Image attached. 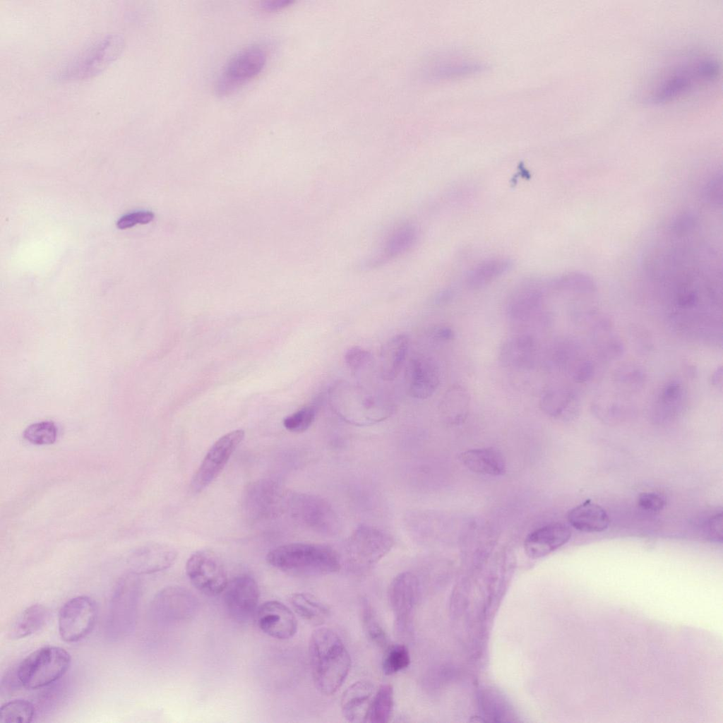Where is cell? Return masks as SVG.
<instances>
[{"instance_id":"7c38bea8","label":"cell","mask_w":723,"mask_h":723,"mask_svg":"<svg viewBox=\"0 0 723 723\" xmlns=\"http://www.w3.org/2000/svg\"><path fill=\"white\" fill-rule=\"evenodd\" d=\"M244 437V431L237 429L213 444L192 477L191 489L194 493L203 490L220 474Z\"/></svg>"},{"instance_id":"bcb514c9","label":"cell","mask_w":723,"mask_h":723,"mask_svg":"<svg viewBox=\"0 0 723 723\" xmlns=\"http://www.w3.org/2000/svg\"><path fill=\"white\" fill-rule=\"evenodd\" d=\"M433 337L441 341L452 340L455 337V333L448 326L441 325L434 329L432 331Z\"/></svg>"},{"instance_id":"d4e9b609","label":"cell","mask_w":723,"mask_h":723,"mask_svg":"<svg viewBox=\"0 0 723 723\" xmlns=\"http://www.w3.org/2000/svg\"><path fill=\"white\" fill-rule=\"evenodd\" d=\"M539 405L541 410L549 417L568 420L578 412L579 399L572 389L552 388L542 394Z\"/></svg>"},{"instance_id":"1f68e13d","label":"cell","mask_w":723,"mask_h":723,"mask_svg":"<svg viewBox=\"0 0 723 723\" xmlns=\"http://www.w3.org/2000/svg\"><path fill=\"white\" fill-rule=\"evenodd\" d=\"M50 619V611L42 604H32L25 609L13 621L9 630L12 639L28 637L42 628Z\"/></svg>"},{"instance_id":"ffe728a7","label":"cell","mask_w":723,"mask_h":723,"mask_svg":"<svg viewBox=\"0 0 723 723\" xmlns=\"http://www.w3.org/2000/svg\"><path fill=\"white\" fill-rule=\"evenodd\" d=\"M177 557L176 549L167 544L150 543L136 549L128 557L131 573L150 574L164 570L173 565Z\"/></svg>"},{"instance_id":"cb8c5ba5","label":"cell","mask_w":723,"mask_h":723,"mask_svg":"<svg viewBox=\"0 0 723 723\" xmlns=\"http://www.w3.org/2000/svg\"><path fill=\"white\" fill-rule=\"evenodd\" d=\"M374 694L373 684L367 681L352 683L345 690L341 698L343 717L350 722H366Z\"/></svg>"},{"instance_id":"ac0fdd59","label":"cell","mask_w":723,"mask_h":723,"mask_svg":"<svg viewBox=\"0 0 723 723\" xmlns=\"http://www.w3.org/2000/svg\"><path fill=\"white\" fill-rule=\"evenodd\" d=\"M256 619L258 628L264 633L277 640L289 639L297 631L294 614L278 601H267L258 607Z\"/></svg>"},{"instance_id":"8992f818","label":"cell","mask_w":723,"mask_h":723,"mask_svg":"<svg viewBox=\"0 0 723 723\" xmlns=\"http://www.w3.org/2000/svg\"><path fill=\"white\" fill-rule=\"evenodd\" d=\"M138 575L129 573L116 584L109 602L106 634L112 640L129 636L136 623L141 581Z\"/></svg>"},{"instance_id":"ba28073f","label":"cell","mask_w":723,"mask_h":723,"mask_svg":"<svg viewBox=\"0 0 723 723\" xmlns=\"http://www.w3.org/2000/svg\"><path fill=\"white\" fill-rule=\"evenodd\" d=\"M267 61L265 50L260 46L246 47L232 56L217 78L215 90L220 97L232 94L261 72Z\"/></svg>"},{"instance_id":"60d3db41","label":"cell","mask_w":723,"mask_h":723,"mask_svg":"<svg viewBox=\"0 0 723 723\" xmlns=\"http://www.w3.org/2000/svg\"><path fill=\"white\" fill-rule=\"evenodd\" d=\"M345 361L350 371L357 374L371 365L372 355L361 347H352L345 352Z\"/></svg>"},{"instance_id":"f6af8a7d","label":"cell","mask_w":723,"mask_h":723,"mask_svg":"<svg viewBox=\"0 0 723 723\" xmlns=\"http://www.w3.org/2000/svg\"><path fill=\"white\" fill-rule=\"evenodd\" d=\"M292 4L290 0H264L260 4L262 10L273 12L281 10Z\"/></svg>"},{"instance_id":"8d00e7d4","label":"cell","mask_w":723,"mask_h":723,"mask_svg":"<svg viewBox=\"0 0 723 723\" xmlns=\"http://www.w3.org/2000/svg\"><path fill=\"white\" fill-rule=\"evenodd\" d=\"M35 707L26 700H14L4 704L0 708V722L2 723H28L32 721Z\"/></svg>"},{"instance_id":"f35d334b","label":"cell","mask_w":723,"mask_h":723,"mask_svg":"<svg viewBox=\"0 0 723 723\" xmlns=\"http://www.w3.org/2000/svg\"><path fill=\"white\" fill-rule=\"evenodd\" d=\"M57 433L54 422L44 421L28 426L23 432V437L35 445H49L56 441Z\"/></svg>"},{"instance_id":"603a6c76","label":"cell","mask_w":723,"mask_h":723,"mask_svg":"<svg viewBox=\"0 0 723 723\" xmlns=\"http://www.w3.org/2000/svg\"><path fill=\"white\" fill-rule=\"evenodd\" d=\"M686 390L681 381L667 382L658 392L652 406V419L657 422L671 421L683 412L686 402Z\"/></svg>"},{"instance_id":"d6a6232c","label":"cell","mask_w":723,"mask_h":723,"mask_svg":"<svg viewBox=\"0 0 723 723\" xmlns=\"http://www.w3.org/2000/svg\"><path fill=\"white\" fill-rule=\"evenodd\" d=\"M290 603L299 616L313 626L322 625L330 616L328 607L308 593L293 594Z\"/></svg>"},{"instance_id":"5bb4252c","label":"cell","mask_w":723,"mask_h":723,"mask_svg":"<svg viewBox=\"0 0 723 723\" xmlns=\"http://www.w3.org/2000/svg\"><path fill=\"white\" fill-rule=\"evenodd\" d=\"M196 598L181 587H167L153 598L150 611L153 618L160 623L188 621L198 610Z\"/></svg>"},{"instance_id":"f1b7e54d","label":"cell","mask_w":723,"mask_h":723,"mask_svg":"<svg viewBox=\"0 0 723 723\" xmlns=\"http://www.w3.org/2000/svg\"><path fill=\"white\" fill-rule=\"evenodd\" d=\"M461 460L470 470L482 474L498 476L506 470L502 455L494 448L468 450L461 454Z\"/></svg>"},{"instance_id":"52a82bcc","label":"cell","mask_w":723,"mask_h":723,"mask_svg":"<svg viewBox=\"0 0 723 723\" xmlns=\"http://www.w3.org/2000/svg\"><path fill=\"white\" fill-rule=\"evenodd\" d=\"M124 47L119 35H109L92 44L71 60L59 73L66 80L89 78L101 73L114 62Z\"/></svg>"},{"instance_id":"3957f363","label":"cell","mask_w":723,"mask_h":723,"mask_svg":"<svg viewBox=\"0 0 723 723\" xmlns=\"http://www.w3.org/2000/svg\"><path fill=\"white\" fill-rule=\"evenodd\" d=\"M309 652L316 688L324 695L334 694L351 667L350 655L342 640L330 628H318L311 635Z\"/></svg>"},{"instance_id":"484cf974","label":"cell","mask_w":723,"mask_h":723,"mask_svg":"<svg viewBox=\"0 0 723 723\" xmlns=\"http://www.w3.org/2000/svg\"><path fill=\"white\" fill-rule=\"evenodd\" d=\"M536 344L530 335L510 337L501 345L499 360L503 365L512 368H528L533 365Z\"/></svg>"},{"instance_id":"6da1fadb","label":"cell","mask_w":723,"mask_h":723,"mask_svg":"<svg viewBox=\"0 0 723 723\" xmlns=\"http://www.w3.org/2000/svg\"><path fill=\"white\" fill-rule=\"evenodd\" d=\"M720 73L716 59L705 55L681 57L663 67L650 81L643 96L645 102L666 104L715 83Z\"/></svg>"},{"instance_id":"f546056e","label":"cell","mask_w":723,"mask_h":723,"mask_svg":"<svg viewBox=\"0 0 723 723\" xmlns=\"http://www.w3.org/2000/svg\"><path fill=\"white\" fill-rule=\"evenodd\" d=\"M438 410L443 419L449 424H460L470 410V395L462 386L453 385L443 395Z\"/></svg>"},{"instance_id":"4dcf8cb0","label":"cell","mask_w":723,"mask_h":723,"mask_svg":"<svg viewBox=\"0 0 723 723\" xmlns=\"http://www.w3.org/2000/svg\"><path fill=\"white\" fill-rule=\"evenodd\" d=\"M512 267L511 260L503 257L483 261L467 273L465 284L471 289H480L508 273Z\"/></svg>"},{"instance_id":"b9f144b4","label":"cell","mask_w":723,"mask_h":723,"mask_svg":"<svg viewBox=\"0 0 723 723\" xmlns=\"http://www.w3.org/2000/svg\"><path fill=\"white\" fill-rule=\"evenodd\" d=\"M154 219V214L150 211H138L122 216L116 222L120 229L132 227L137 224H147Z\"/></svg>"},{"instance_id":"277c9868","label":"cell","mask_w":723,"mask_h":723,"mask_svg":"<svg viewBox=\"0 0 723 723\" xmlns=\"http://www.w3.org/2000/svg\"><path fill=\"white\" fill-rule=\"evenodd\" d=\"M266 561L282 571L306 576L328 575L340 568L337 553L330 546L316 543L278 546L268 552Z\"/></svg>"},{"instance_id":"e0dca14e","label":"cell","mask_w":723,"mask_h":723,"mask_svg":"<svg viewBox=\"0 0 723 723\" xmlns=\"http://www.w3.org/2000/svg\"><path fill=\"white\" fill-rule=\"evenodd\" d=\"M417 594L418 580L411 572L398 574L390 585V604L396 629L400 634H405L410 630Z\"/></svg>"},{"instance_id":"e575fe53","label":"cell","mask_w":723,"mask_h":723,"mask_svg":"<svg viewBox=\"0 0 723 723\" xmlns=\"http://www.w3.org/2000/svg\"><path fill=\"white\" fill-rule=\"evenodd\" d=\"M393 700L392 686L389 684L382 685L373 697L366 722L371 723L388 722L393 708Z\"/></svg>"},{"instance_id":"30bf717a","label":"cell","mask_w":723,"mask_h":723,"mask_svg":"<svg viewBox=\"0 0 723 723\" xmlns=\"http://www.w3.org/2000/svg\"><path fill=\"white\" fill-rule=\"evenodd\" d=\"M185 568L191 584L206 595L215 596L221 593L228 582L221 559L210 550L194 552L188 558Z\"/></svg>"},{"instance_id":"5b68a950","label":"cell","mask_w":723,"mask_h":723,"mask_svg":"<svg viewBox=\"0 0 723 723\" xmlns=\"http://www.w3.org/2000/svg\"><path fill=\"white\" fill-rule=\"evenodd\" d=\"M71 655L56 646L40 647L25 657L16 669L20 685L28 689L47 686L57 681L68 669Z\"/></svg>"},{"instance_id":"9a60e30c","label":"cell","mask_w":723,"mask_h":723,"mask_svg":"<svg viewBox=\"0 0 723 723\" xmlns=\"http://www.w3.org/2000/svg\"><path fill=\"white\" fill-rule=\"evenodd\" d=\"M223 592L225 607L233 620L244 623L256 611L260 590L250 575H239L232 578Z\"/></svg>"},{"instance_id":"83f0119b","label":"cell","mask_w":723,"mask_h":723,"mask_svg":"<svg viewBox=\"0 0 723 723\" xmlns=\"http://www.w3.org/2000/svg\"><path fill=\"white\" fill-rule=\"evenodd\" d=\"M567 518L572 527L584 532H603L610 522L605 510L590 499L570 510Z\"/></svg>"},{"instance_id":"7a4b0ae2","label":"cell","mask_w":723,"mask_h":723,"mask_svg":"<svg viewBox=\"0 0 723 723\" xmlns=\"http://www.w3.org/2000/svg\"><path fill=\"white\" fill-rule=\"evenodd\" d=\"M328 400L333 411L340 419L359 426L381 422L395 410L393 402L383 393L345 381L332 386Z\"/></svg>"},{"instance_id":"9c48e42d","label":"cell","mask_w":723,"mask_h":723,"mask_svg":"<svg viewBox=\"0 0 723 723\" xmlns=\"http://www.w3.org/2000/svg\"><path fill=\"white\" fill-rule=\"evenodd\" d=\"M393 544V539L388 533L370 525H361L348 538L346 552L354 566L368 568L384 557Z\"/></svg>"},{"instance_id":"7402d4cb","label":"cell","mask_w":723,"mask_h":723,"mask_svg":"<svg viewBox=\"0 0 723 723\" xmlns=\"http://www.w3.org/2000/svg\"><path fill=\"white\" fill-rule=\"evenodd\" d=\"M571 537L570 528L561 522H554L537 529L526 537L524 549L532 558L545 556L567 543Z\"/></svg>"},{"instance_id":"8fae6325","label":"cell","mask_w":723,"mask_h":723,"mask_svg":"<svg viewBox=\"0 0 723 723\" xmlns=\"http://www.w3.org/2000/svg\"><path fill=\"white\" fill-rule=\"evenodd\" d=\"M97 616L95 602L85 595L68 600L58 617L59 635L64 641L74 643L86 637L93 629Z\"/></svg>"},{"instance_id":"44dd1931","label":"cell","mask_w":723,"mask_h":723,"mask_svg":"<svg viewBox=\"0 0 723 723\" xmlns=\"http://www.w3.org/2000/svg\"><path fill=\"white\" fill-rule=\"evenodd\" d=\"M543 302V282L526 280L512 293L507 306L508 316L515 322H525L541 310Z\"/></svg>"},{"instance_id":"7dc6e473","label":"cell","mask_w":723,"mask_h":723,"mask_svg":"<svg viewBox=\"0 0 723 723\" xmlns=\"http://www.w3.org/2000/svg\"><path fill=\"white\" fill-rule=\"evenodd\" d=\"M718 380L722 381V368L721 367L719 369H717L716 371L712 375V385L715 386L717 388L722 389V383L719 382Z\"/></svg>"},{"instance_id":"ab89813d","label":"cell","mask_w":723,"mask_h":723,"mask_svg":"<svg viewBox=\"0 0 723 723\" xmlns=\"http://www.w3.org/2000/svg\"><path fill=\"white\" fill-rule=\"evenodd\" d=\"M316 415V406L306 405L286 417L283 420V425L287 430L291 432L301 433L311 426Z\"/></svg>"},{"instance_id":"2e32d148","label":"cell","mask_w":723,"mask_h":723,"mask_svg":"<svg viewBox=\"0 0 723 723\" xmlns=\"http://www.w3.org/2000/svg\"><path fill=\"white\" fill-rule=\"evenodd\" d=\"M283 493L274 482L261 479L251 483L245 489L243 507L249 518L263 520L277 515L283 507Z\"/></svg>"},{"instance_id":"4316f807","label":"cell","mask_w":723,"mask_h":723,"mask_svg":"<svg viewBox=\"0 0 723 723\" xmlns=\"http://www.w3.org/2000/svg\"><path fill=\"white\" fill-rule=\"evenodd\" d=\"M409 339L405 334L390 338L381 347L379 359L380 376L384 381L394 380L399 374L406 359Z\"/></svg>"},{"instance_id":"7bdbcfd3","label":"cell","mask_w":723,"mask_h":723,"mask_svg":"<svg viewBox=\"0 0 723 723\" xmlns=\"http://www.w3.org/2000/svg\"><path fill=\"white\" fill-rule=\"evenodd\" d=\"M639 506L645 510L658 512L665 506V499L660 494L654 492H644L638 498Z\"/></svg>"},{"instance_id":"4fadbf2b","label":"cell","mask_w":723,"mask_h":723,"mask_svg":"<svg viewBox=\"0 0 723 723\" xmlns=\"http://www.w3.org/2000/svg\"><path fill=\"white\" fill-rule=\"evenodd\" d=\"M289 502L293 517L314 532L333 534L338 529L335 511L322 498L311 494H297Z\"/></svg>"},{"instance_id":"ee69618b","label":"cell","mask_w":723,"mask_h":723,"mask_svg":"<svg viewBox=\"0 0 723 723\" xmlns=\"http://www.w3.org/2000/svg\"><path fill=\"white\" fill-rule=\"evenodd\" d=\"M704 532L706 537L711 541L722 542V515L715 513L705 522Z\"/></svg>"},{"instance_id":"74e56055","label":"cell","mask_w":723,"mask_h":723,"mask_svg":"<svg viewBox=\"0 0 723 723\" xmlns=\"http://www.w3.org/2000/svg\"><path fill=\"white\" fill-rule=\"evenodd\" d=\"M410 663V652L405 645H391L388 647L383 659V671L386 675H393L406 669Z\"/></svg>"},{"instance_id":"d590c367","label":"cell","mask_w":723,"mask_h":723,"mask_svg":"<svg viewBox=\"0 0 723 723\" xmlns=\"http://www.w3.org/2000/svg\"><path fill=\"white\" fill-rule=\"evenodd\" d=\"M362 623L368 638L377 647H388L387 634L369 602L364 599L362 605Z\"/></svg>"},{"instance_id":"836d02e7","label":"cell","mask_w":723,"mask_h":723,"mask_svg":"<svg viewBox=\"0 0 723 723\" xmlns=\"http://www.w3.org/2000/svg\"><path fill=\"white\" fill-rule=\"evenodd\" d=\"M416 237V229L413 226L406 225L399 227L390 236L381 253L376 258V263H380L404 252L413 245Z\"/></svg>"},{"instance_id":"d6986e66","label":"cell","mask_w":723,"mask_h":723,"mask_svg":"<svg viewBox=\"0 0 723 723\" xmlns=\"http://www.w3.org/2000/svg\"><path fill=\"white\" fill-rule=\"evenodd\" d=\"M406 387L409 395L416 399L424 400L436 392L440 383L438 368L431 359L417 357L410 359L405 373Z\"/></svg>"}]
</instances>
